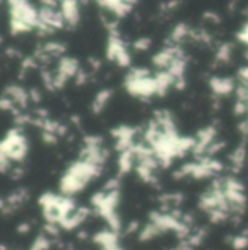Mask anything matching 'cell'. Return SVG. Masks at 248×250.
Returning a JSON list of instances; mask_svg holds the SVG:
<instances>
[{
    "mask_svg": "<svg viewBox=\"0 0 248 250\" xmlns=\"http://www.w3.org/2000/svg\"><path fill=\"white\" fill-rule=\"evenodd\" d=\"M10 15V32L25 34L38 28L39 10H37L28 0H6Z\"/></svg>",
    "mask_w": 248,
    "mask_h": 250,
    "instance_id": "6da1fadb",
    "label": "cell"
},
{
    "mask_svg": "<svg viewBox=\"0 0 248 250\" xmlns=\"http://www.w3.org/2000/svg\"><path fill=\"white\" fill-rule=\"evenodd\" d=\"M100 172V166L87 160H80L74 163L62 176L61 189L65 195H73L83 190L86 185Z\"/></svg>",
    "mask_w": 248,
    "mask_h": 250,
    "instance_id": "7a4b0ae2",
    "label": "cell"
},
{
    "mask_svg": "<svg viewBox=\"0 0 248 250\" xmlns=\"http://www.w3.org/2000/svg\"><path fill=\"white\" fill-rule=\"evenodd\" d=\"M106 54H108V59L115 62L119 65H128L131 62V57H129V53H128V48L125 45V42L115 34L112 32L109 40H108V48H106Z\"/></svg>",
    "mask_w": 248,
    "mask_h": 250,
    "instance_id": "3957f363",
    "label": "cell"
},
{
    "mask_svg": "<svg viewBox=\"0 0 248 250\" xmlns=\"http://www.w3.org/2000/svg\"><path fill=\"white\" fill-rule=\"evenodd\" d=\"M80 1L81 0H60V10L65 23L76 26L80 21Z\"/></svg>",
    "mask_w": 248,
    "mask_h": 250,
    "instance_id": "277c9868",
    "label": "cell"
},
{
    "mask_svg": "<svg viewBox=\"0 0 248 250\" xmlns=\"http://www.w3.org/2000/svg\"><path fill=\"white\" fill-rule=\"evenodd\" d=\"M210 84H212V89L216 93H221V95L222 93H228L232 89V82L229 79H213L210 82Z\"/></svg>",
    "mask_w": 248,
    "mask_h": 250,
    "instance_id": "5b68a950",
    "label": "cell"
},
{
    "mask_svg": "<svg viewBox=\"0 0 248 250\" xmlns=\"http://www.w3.org/2000/svg\"><path fill=\"white\" fill-rule=\"evenodd\" d=\"M189 35H191L189 26L185 25V23H179L177 26H174V29H173V32H172V40H173L174 42H180V41H183L185 38H187Z\"/></svg>",
    "mask_w": 248,
    "mask_h": 250,
    "instance_id": "8992f818",
    "label": "cell"
},
{
    "mask_svg": "<svg viewBox=\"0 0 248 250\" xmlns=\"http://www.w3.org/2000/svg\"><path fill=\"white\" fill-rule=\"evenodd\" d=\"M109 96H111V92L109 90H103V92H100L97 96H96V99H95V104H93V106H95V111H102V108H103V105H106V101L109 99Z\"/></svg>",
    "mask_w": 248,
    "mask_h": 250,
    "instance_id": "52a82bcc",
    "label": "cell"
},
{
    "mask_svg": "<svg viewBox=\"0 0 248 250\" xmlns=\"http://www.w3.org/2000/svg\"><path fill=\"white\" fill-rule=\"evenodd\" d=\"M150 45H151V40H150V38H139V40L134 44V47H135L136 50H139V51L148 50Z\"/></svg>",
    "mask_w": 248,
    "mask_h": 250,
    "instance_id": "ba28073f",
    "label": "cell"
},
{
    "mask_svg": "<svg viewBox=\"0 0 248 250\" xmlns=\"http://www.w3.org/2000/svg\"><path fill=\"white\" fill-rule=\"evenodd\" d=\"M48 246H50V242H48L45 237H38L31 250H47L48 249Z\"/></svg>",
    "mask_w": 248,
    "mask_h": 250,
    "instance_id": "9c48e42d",
    "label": "cell"
},
{
    "mask_svg": "<svg viewBox=\"0 0 248 250\" xmlns=\"http://www.w3.org/2000/svg\"><path fill=\"white\" fill-rule=\"evenodd\" d=\"M248 245V239L246 236H240V237H237L235 240H234V246L237 248V249H243V248H246Z\"/></svg>",
    "mask_w": 248,
    "mask_h": 250,
    "instance_id": "30bf717a",
    "label": "cell"
},
{
    "mask_svg": "<svg viewBox=\"0 0 248 250\" xmlns=\"http://www.w3.org/2000/svg\"><path fill=\"white\" fill-rule=\"evenodd\" d=\"M106 250H121L118 246H114V248H109V249H106Z\"/></svg>",
    "mask_w": 248,
    "mask_h": 250,
    "instance_id": "8fae6325",
    "label": "cell"
}]
</instances>
